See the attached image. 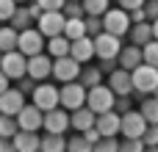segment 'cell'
Here are the masks:
<instances>
[{"instance_id": "obj_1", "label": "cell", "mask_w": 158, "mask_h": 152, "mask_svg": "<svg viewBox=\"0 0 158 152\" xmlns=\"http://www.w3.org/2000/svg\"><path fill=\"white\" fill-rule=\"evenodd\" d=\"M131 72H133V89H136V94H142V97L156 94V89H158V66L142 61V64H139L136 69H131Z\"/></svg>"}, {"instance_id": "obj_2", "label": "cell", "mask_w": 158, "mask_h": 152, "mask_svg": "<svg viewBox=\"0 0 158 152\" xmlns=\"http://www.w3.org/2000/svg\"><path fill=\"white\" fill-rule=\"evenodd\" d=\"M114 102H117V94H114V89H111L108 83H97V86H92L89 94H86V105H89L94 114L111 111Z\"/></svg>"}, {"instance_id": "obj_3", "label": "cell", "mask_w": 158, "mask_h": 152, "mask_svg": "<svg viewBox=\"0 0 158 152\" xmlns=\"http://www.w3.org/2000/svg\"><path fill=\"white\" fill-rule=\"evenodd\" d=\"M31 102H36L42 111H53V108L61 105V89L53 86V83H47V80H39L36 89H33V94H31Z\"/></svg>"}, {"instance_id": "obj_4", "label": "cell", "mask_w": 158, "mask_h": 152, "mask_svg": "<svg viewBox=\"0 0 158 152\" xmlns=\"http://www.w3.org/2000/svg\"><path fill=\"white\" fill-rule=\"evenodd\" d=\"M0 69L17 83L19 78H25L28 75V55L17 47V50H8V53H3V61H0Z\"/></svg>"}, {"instance_id": "obj_5", "label": "cell", "mask_w": 158, "mask_h": 152, "mask_svg": "<svg viewBox=\"0 0 158 152\" xmlns=\"http://www.w3.org/2000/svg\"><path fill=\"white\" fill-rule=\"evenodd\" d=\"M103 25H106V30H111V33H117V36H128L133 19H131V11H128V8L117 6V8H108V11L103 14Z\"/></svg>"}, {"instance_id": "obj_6", "label": "cell", "mask_w": 158, "mask_h": 152, "mask_svg": "<svg viewBox=\"0 0 158 152\" xmlns=\"http://www.w3.org/2000/svg\"><path fill=\"white\" fill-rule=\"evenodd\" d=\"M25 55H36V53H44L47 50V36L36 28V25H31V28H25V30H19V44H17Z\"/></svg>"}, {"instance_id": "obj_7", "label": "cell", "mask_w": 158, "mask_h": 152, "mask_svg": "<svg viewBox=\"0 0 158 152\" xmlns=\"http://www.w3.org/2000/svg\"><path fill=\"white\" fill-rule=\"evenodd\" d=\"M86 94H89V89H86L81 80H67V83L61 86V105H64L67 111L83 108V105H86Z\"/></svg>"}, {"instance_id": "obj_8", "label": "cell", "mask_w": 158, "mask_h": 152, "mask_svg": "<svg viewBox=\"0 0 158 152\" xmlns=\"http://www.w3.org/2000/svg\"><path fill=\"white\" fill-rule=\"evenodd\" d=\"M122 36L111 33V30H103L94 36V50H97V58H119V50H122Z\"/></svg>"}, {"instance_id": "obj_9", "label": "cell", "mask_w": 158, "mask_h": 152, "mask_svg": "<svg viewBox=\"0 0 158 152\" xmlns=\"http://www.w3.org/2000/svg\"><path fill=\"white\" fill-rule=\"evenodd\" d=\"M81 66H83V64H81L75 55H58V58H53V78H56L58 83L78 80Z\"/></svg>"}, {"instance_id": "obj_10", "label": "cell", "mask_w": 158, "mask_h": 152, "mask_svg": "<svg viewBox=\"0 0 158 152\" xmlns=\"http://www.w3.org/2000/svg\"><path fill=\"white\" fill-rule=\"evenodd\" d=\"M64 25H67V14L64 8H56V11H42V17L36 19V28L50 39V36H58L64 33Z\"/></svg>"}, {"instance_id": "obj_11", "label": "cell", "mask_w": 158, "mask_h": 152, "mask_svg": "<svg viewBox=\"0 0 158 152\" xmlns=\"http://www.w3.org/2000/svg\"><path fill=\"white\" fill-rule=\"evenodd\" d=\"M147 127H150V122H147V116L142 111H133L131 108V111L122 114V136L125 138H142Z\"/></svg>"}, {"instance_id": "obj_12", "label": "cell", "mask_w": 158, "mask_h": 152, "mask_svg": "<svg viewBox=\"0 0 158 152\" xmlns=\"http://www.w3.org/2000/svg\"><path fill=\"white\" fill-rule=\"evenodd\" d=\"M17 122H19V130H44V111L36 105V102H25L22 111L17 114Z\"/></svg>"}, {"instance_id": "obj_13", "label": "cell", "mask_w": 158, "mask_h": 152, "mask_svg": "<svg viewBox=\"0 0 158 152\" xmlns=\"http://www.w3.org/2000/svg\"><path fill=\"white\" fill-rule=\"evenodd\" d=\"M69 127H72V119H69L64 105H58L53 111H44V133H67Z\"/></svg>"}, {"instance_id": "obj_14", "label": "cell", "mask_w": 158, "mask_h": 152, "mask_svg": "<svg viewBox=\"0 0 158 152\" xmlns=\"http://www.w3.org/2000/svg\"><path fill=\"white\" fill-rule=\"evenodd\" d=\"M28 75L33 80H47L53 75V55L47 53H36V55H28Z\"/></svg>"}, {"instance_id": "obj_15", "label": "cell", "mask_w": 158, "mask_h": 152, "mask_svg": "<svg viewBox=\"0 0 158 152\" xmlns=\"http://www.w3.org/2000/svg\"><path fill=\"white\" fill-rule=\"evenodd\" d=\"M108 86L114 89V94H136L133 89V72L125 66H117L114 72H108Z\"/></svg>"}, {"instance_id": "obj_16", "label": "cell", "mask_w": 158, "mask_h": 152, "mask_svg": "<svg viewBox=\"0 0 158 152\" xmlns=\"http://www.w3.org/2000/svg\"><path fill=\"white\" fill-rule=\"evenodd\" d=\"M97 130L103 133V136H119L122 133V114L117 111V108H111V111H103V114H97Z\"/></svg>"}, {"instance_id": "obj_17", "label": "cell", "mask_w": 158, "mask_h": 152, "mask_svg": "<svg viewBox=\"0 0 158 152\" xmlns=\"http://www.w3.org/2000/svg\"><path fill=\"white\" fill-rule=\"evenodd\" d=\"M22 105H25V91L8 86V89L0 94V114H11V116H17V114L22 111Z\"/></svg>"}, {"instance_id": "obj_18", "label": "cell", "mask_w": 158, "mask_h": 152, "mask_svg": "<svg viewBox=\"0 0 158 152\" xmlns=\"http://www.w3.org/2000/svg\"><path fill=\"white\" fill-rule=\"evenodd\" d=\"M69 55H75L81 64H89L92 58H97V50H94V36H81V39H72V50Z\"/></svg>"}, {"instance_id": "obj_19", "label": "cell", "mask_w": 158, "mask_h": 152, "mask_svg": "<svg viewBox=\"0 0 158 152\" xmlns=\"http://www.w3.org/2000/svg\"><path fill=\"white\" fill-rule=\"evenodd\" d=\"M69 119H72V130H75V133H83V130L94 127V122H97V114H94L89 105H83V108H75V111H69Z\"/></svg>"}, {"instance_id": "obj_20", "label": "cell", "mask_w": 158, "mask_h": 152, "mask_svg": "<svg viewBox=\"0 0 158 152\" xmlns=\"http://www.w3.org/2000/svg\"><path fill=\"white\" fill-rule=\"evenodd\" d=\"M119 66H125V69H136L142 61H144V50H142V44H125L122 50H119Z\"/></svg>"}, {"instance_id": "obj_21", "label": "cell", "mask_w": 158, "mask_h": 152, "mask_svg": "<svg viewBox=\"0 0 158 152\" xmlns=\"http://www.w3.org/2000/svg\"><path fill=\"white\" fill-rule=\"evenodd\" d=\"M14 150L17 152H36L42 150V138L36 130H19L14 136Z\"/></svg>"}, {"instance_id": "obj_22", "label": "cell", "mask_w": 158, "mask_h": 152, "mask_svg": "<svg viewBox=\"0 0 158 152\" xmlns=\"http://www.w3.org/2000/svg\"><path fill=\"white\" fill-rule=\"evenodd\" d=\"M128 39L133 42V44H147L150 39H156V33H153V19H144V22H133L131 25V30H128Z\"/></svg>"}, {"instance_id": "obj_23", "label": "cell", "mask_w": 158, "mask_h": 152, "mask_svg": "<svg viewBox=\"0 0 158 152\" xmlns=\"http://www.w3.org/2000/svg\"><path fill=\"white\" fill-rule=\"evenodd\" d=\"M103 66L100 64H83L81 66V75H78V80L86 86V89H92V86H97V83H103Z\"/></svg>"}, {"instance_id": "obj_24", "label": "cell", "mask_w": 158, "mask_h": 152, "mask_svg": "<svg viewBox=\"0 0 158 152\" xmlns=\"http://www.w3.org/2000/svg\"><path fill=\"white\" fill-rule=\"evenodd\" d=\"M17 44H19V30L11 22H0V50L8 53V50H17Z\"/></svg>"}, {"instance_id": "obj_25", "label": "cell", "mask_w": 158, "mask_h": 152, "mask_svg": "<svg viewBox=\"0 0 158 152\" xmlns=\"http://www.w3.org/2000/svg\"><path fill=\"white\" fill-rule=\"evenodd\" d=\"M69 50H72V39H69L67 33H58V36H50V39H47V53H50L53 58L69 55Z\"/></svg>"}, {"instance_id": "obj_26", "label": "cell", "mask_w": 158, "mask_h": 152, "mask_svg": "<svg viewBox=\"0 0 158 152\" xmlns=\"http://www.w3.org/2000/svg\"><path fill=\"white\" fill-rule=\"evenodd\" d=\"M11 25H14L17 30H25V28H31V25H36V17L31 14V8H28V3H22V6H17V11H14V17H11Z\"/></svg>"}, {"instance_id": "obj_27", "label": "cell", "mask_w": 158, "mask_h": 152, "mask_svg": "<svg viewBox=\"0 0 158 152\" xmlns=\"http://www.w3.org/2000/svg\"><path fill=\"white\" fill-rule=\"evenodd\" d=\"M64 33H67L69 39H81V36H86V17H67Z\"/></svg>"}, {"instance_id": "obj_28", "label": "cell", "mask_w": 158, "mask_h": 152, "mask_svg": "<svg viewBox=\"0 0 158 152\" xmlns=\"http://www.w3.org/2000/svg\"><path fill=\"white\" fill-rule=\"evenodd\" d=\"M42 150H47V152L67 150V138H64V133H44V136H42Z\"/></svg>"}, {"instance_id": "obj_29", "label": "cell", "mask_w": 158, "mask_h": 152, "mask_svg": "<svg viewBox=\"0 0 158 152\" xmlns=\"http://www.w3.org/2000/svg\"><path fill=\"white\" fill-rule=\"evenodd\" d=\"M139 111L147 116V122H150V125L158 122V94H147V97H144V102L139 105Z\"/></svg>"}, {"instance_id": "obj_30", "label": "cell", "mask_w": 158, "mask_h": 152, "mask_svg": "<svg viewBox=\"0 0 158 152\" xmlns=\"http://www.w3.org/2000/svg\"><path fill=\"white\" fill-rule=\"evenodd\" d=\"M17 133H19V122H17V116H11V114H0V136L14 138Z\"/></svg>"}, {"instance_id": "obj_31", "label": "cell", "mask_w": 158, "mask_h": 152, "mask_svg": "<svg viewBox=\"0 0 158 152\" xmlns=\"http://www.w3.org/2000/svg\"><path fill=\"white\" fill-rule=\"evenodd\" d=\"M67 150H72V152H89V150H94V144H92L83 133H78V136H72V138L67 141Z\"/></svg>"}, {"instance_id": "obj_32", "label": "cell", "mask_w": 158, "mask_h": 152, "mask_svg": "<svg viewBox=\"0 0 158 152\" xmlns=\"http://www.w3.org/2000/svg\"><path fill=\"white\" fill-rule=\"evenodd\" d=\"M83 8H86V14H97V17H103V14L111 8V0H83Z\"/></svg>"}, {"instance_id": "obj_33", "label": "cell", "mask_w": 158, "mask_h": 152, "mask_svg": "<svg viewBox=\"0 0 158 152\" xmlns=\"http://www.w3.org/2000/svg\"><path fill=\"white\" fill-rule=\"evenodd\" d=\"M17 6H19L17 0H0V22H11Z\"/></svg>"}, {"instance_id": "obj_34", "label": "cell", "mask_w": 158, "mask_h": 152, "mask_svg": "<svg viewBox=\"0 0 158 152\" xmlns=\"http://www.w3.org/2000/svg\"><path fill=\"white\" fill-rule=\"evenodd\" d=\"M142 50H144V61L153 64V66H158V39H150Z\"/></svg>"}, {"instance_id": "obj_35", "label": "cell", "mask_w": 158, "mask_h": 152, "mask_svg": "<svg viewBox=\"0 0 158 152\" xmlns=\"http://www.w3.org/2000/svg\"><path fill=\"white\" fill-rule=\"evenodd\" d=\"M94 150H100V152H117V150H119V141H117V136H103V138L94 144Z\"/></svg>"}, {"instance_id": "obj_36", "label": "cell", "mask_w": 158, "mask_h": 152, "mask_svg": "<svg viewBox=\"0 0 158 152\" xmlns=\"http://www.w3.org/2000/svg\"><path fill=\"white\" fill-rule=\"evenodd\" d=\"M64 14H67V17H86L83 0H67V6H64Z\"/></svg>"}, {"instance_id": "obj_37", "label": "cell", "mask_w": 158, "mask_h": 152, "mask_svg": "<svg viewBox=\"0 0 158 152\" xmlns=\"http://www.w3.org/2000/svg\"><path fill=\"white\" fill-rule=\"evenodd\" d=\"M144 147H147L144 138H125V136H122V144H119V150H125V152H142Z\"/></svg>"}, {"instance_id": "obj_38", "label": "cell", "mask_w": 158, "mask_h": 152, "mask_svg": "<svg viewBox=\"0 0 158 152\" xmlns=\"http://www.w3.org/2000/svg\"><path fill=\"white\" fill-rule=\"evenodd\" d=\"M142 138H144V144H147V147L158 150V122H153V125L144 130V136H142Z\"/></svg>"}, {"instance_id": "obj_39", "label": "cell", "mask_w": 158, "mask_h": 152, "mask_svg": "<svg viewBox=\"0 0 158 152\" xmlns=\"http://www.w3.org/2000/svg\"><path fill=\"white\" fill-rule=\"evenodd\" d=\"M36 83H39V80H33L31 75H25V78H19V80H17V89H19V91H25V94H33Z\"/></svg>"}, {"instance_id": "obj_40", "label": "cell", "mask_w": 158, "mask_h": 152, "mask_svg": "<svg viewBox=\"0 0 158 152\" xmlns=\"http://www.w3.org/2000/svg\"><path fill=\"white\" fill-rule=\"evenodd\" d=\"M114 108H117L119 114L131 111V94H117V102H114Z\"/></svg>"}, {"instance_id": "obj_41", "label": "cell", "mask_w": 158, "mask_h": 152, "mask_svg": "<svg viewBox=\"0 0 158 152\" xmlns=\"http://www.w3.org/2000/svg\"><path fill=\"white\" fill-rule=\"evenodd\" d=\"M39 3H42L44 11H56V8H64L67 6V0H39Z\"/></svg>"}, {"instance_id": "obj_42", "label": "cell", "mask_w": 158, "mask_h": 152, "mask_svg": "<svg viewBox=\"0 0 158 152\" xmlns=\"http://www.w3.org/2000/svg\"><path fill=\"white\" fill-rule=\"evenodd\" d=\"M147 0H117V6H122V8H128V11H133V8H142Z\"/></svg>"}, {"instance_id": "obj_43", "label": "cell", "mask_w": 158, "mask_h": 152, "mask_svg": "<svg viewBox=\"0 0 158 152\" xmlns=\"http://www.w3.org/2000/svg\"><path fill=\"white\" fill-rule=\"evenodd\" d=\"M144 11H147L150 19H158V0H147L144 3Z\"/></svg>"}, {"instance_id": "obj_44", "label": "cell", "mask_w": 158, "mask_h": 152, "mask_svg": "<svg viewBox=\"0 0 158 152\" xmlns=\"http://www.w3.org/2000/svg\"><path fill=\"white\" fill-rule=\"evenodd\" d=\"M11 150H14V138L0 136V152H11Z\"/></svg>"}, {"instance_id": "obj_45", "label": "cell", "mask_w": 158, "mask_h": 152, "mask_svg": "<svg viewBox=\"0 0 158 152\" xmlns=\"http://www.w3.org/2000/svg\"><path fill=\"white\" fill-rule=\"evenodd\" d=\"M8 86H11V78H8V75H6V72L0 69V94H3V91H6Z\"/></svg>"}, {"instance_id": "obj_46", "label": "cell", "mask_w": 158, "mask_h": 152, "mask_svg": "<svg viewBox=\"0 0 158 152\" xmlns=\"http://www.w3.org/2000/svg\"><path fill=\"white\" fill-rule=\"evenodd\" d=\"M153 33H156V39H158V19H153Z\"/></svg>"}, {"instance_id": "obj_47", "label": "cell", "mask_w": 158, "mask_h": 152, "mask_svg": "<svg viewBox=\"0 0 158 152\" xmlns=\"http://www.w3.org/2000/svg\"><path fill=\"white\" fill-rule=\"evenodd\" d=\"M17 3H19V6H22V3H31V0H17Z\"/></svg>"}, {"instance_id": "obj_48", "label": "cell", "mask_w": 158, "mask_h": 152, "mask_svg": "<svg viewBox=\"0 0 158 152\" xmlns=\"http://www.w3.org/2000/svg\"><path fill=\"white\" fill-rule=\"evenodd\" d=\"M0 61H3V50H0Z\"/></svg>"}, {"instance_id": "obj_49", "label": "cell", "mask_w": 158, "mask_h": 152, "mask_svg": "<svg viewBox=\"0 0 158 152\" xmlns=\"http://www.w3.org/2000/svg\"><path fill=\"white\" fill-rule=\"evenodd\" d=\"M156 94H158V89H156Z\"/></svg>"}]
</instances>
